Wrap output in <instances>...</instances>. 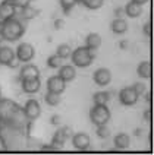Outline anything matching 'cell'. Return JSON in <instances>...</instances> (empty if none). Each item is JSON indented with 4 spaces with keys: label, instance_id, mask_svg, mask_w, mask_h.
<instances>
[{
    "label": "cell",
    "instance_id": "6da1fadb",
    "mask_svg": "<svg viewBox=\"0 0 154 155\" xmlns=\"http://www.w3.org/2000/svg\"><path fill=\"white\" fill-rule=\"evenodd\" d=\"M24 34H25V26L16 16L3 21V24L0 25V37H3L8 43L18 41Z\"/></svg>",
    "mask_w": 154,
    "mask_h": 155
},
{
    "label": "cell",
    "instance_id": "7a4b0ae2",
    "mask_svg": "<svg viewBox=\"0 0 154 155\" xmlns=\"http://www.w3.org/2000/svg\"><path fill=\"white\" fill-rule=\"evenodd\" d=\"M95 59V54L93 50H90L88 47H78L75 50H72V54H70V60H72V64L75 68H79V69H85L88 68Z\"/></svg>",
    "mask_w": 154,
    "mask_h": 155
},
{
    "label": "cell",
    "instance_id": "3957f363",
    "mask_svg": "<svg viewBox=\"0 0 154 155\" xmlns=\"http://www.w3.org/2000/svg\"><path fill=\"white\" fill-rule=\"evenodd\" d=\"M111 114L107 107V104H94L90 110V120L94 126H103L107 124L110 120Z\"/></svg>",
    "mask_w": 154,
    "mask_h": 155
},
{
    "label": "cell",
    "instance_id": "277c9868",
    "mask_svg": "<svg viewBox=\"0 0 154 155\" xmlns=\"http://www.w3.org/2000/svg\"><path fill=\"white\" fill-rule=\"evenodd\" d=\"M35 56V48L29 43H21L15 50V57L21 63H29Z\"/></svg>",
    "mask_w": 154,
    "mask_h": 155
},
{
    "label": "cell",
    "instance_id": "5b68a950",
    "mask_svg": "<svg viewBox=\"0 0 154 155\" xmlns=\"http://www.w3.org/2000/svg\"><path fill=\"white\" fill-rule=\"evenodd\" d=\"M119 101L122 105H125V107H132V105H135L138 103V100H139V95L135 92V89L132 88V86H125V88H122L119 91Z\"/></svg>",
    "mask_w": 154,
    "mask_h": 155
},
{
    "label": "cell",
    "instance_id": "8992f818",
    "mask_svg": "<svg viewBox=\"0 0 154 155\" xmlns=\"http://www.w3.org/2000/svg\"><path fill=\"white\" fill-rule=\"evenodd\" d=\"M72 145L77 151H81V152H85L90 149L91 147V139L90 136L84 133V132H79V133H75L72 135Z\"/></svg>",
    "mask_w": 154,
    "mask_h": 155
},
{
    "label": "cell",
    "instance_id": "52a82bcc",
    "mask_svg": "<svg viewBox=\"0 0 154 155\" xmlns=\"http://www.w3.org/2000/svg\"><path fill=\"white\" fill-rule=\"evenodd\" d=\"M24 114L28 120H37L41 114V107L37 100H28L24 105Z\"/></svg>",
    "mask_w": 154,
    "mask_h": 155
},
{
    "label": "cell",
    "instance_id": "ba28073f",
    "mask_svg": "<svg viewBox=\"0 0 154 155\" xmlns=\"http://www.w3.org/2000/svg\"><path fill=\"white\" fill-rule=\"evenodd\" d=\"M93 79H94L95 85L98 86H107L111 82V72L106 68H100L94 72L93 75Z\"/></svg>",
    "mask_w": 154,
    "mask_h": 155
},
{
    "label": "cell",
    "instance_id": "9c48e42d",
    "mask_svg": "<svg viewBox=\"0 0 154 155\" xmlns=\"http://www.w3.org/2000/svg\"><path fill=\"white\" fill-rule=\"evenodd\" d=\"M65 89H66V82L59 75H54V76L49 78V81H47V91L56 92V94H62Z\"/></svg>",
    "mask_w": 154,
    "mask_h": 155
},
{
    "label": "cell",
    "instance_id": "30bf717a",
    "mask_svg": "<svg viewBox=\"0 0 154 155\" xmlns=\"http://www.w3.org/2000/svg\"><path fill=\"white\" fill-rule=\"evenodd\" d=\"M21 86H22V91L25 94H37L41 88V82H40V78H34V79H25V81H21Z\"/></svg>",
    "mask_w": 154,
    "mask_h": 155
},
{
    "label": "cell",
    "instance_id": "8fae6325",
    "mask_svg": "<svg viewBox=\"0 0 154 155\" xmlns=\"http://www.w3.org/2000/svg\"><path fill=\"white\" fill-rule=\"evenodd\" d=\"M16 15V6L13 5L12 0H3L0 3V16L3 21H6L9 18H13Z\"/></svg>",
    "mask_w": 154,
    "mask_h": 155
},
{
    "label": "cell",
    "instance_id": "7c38bea8",
    "mask_svg": "<svg viewBox=\"0 0 154 155\" xmlns=\"http://www.w3.org/2000/svg\"><path fill=\"white\" fill-rule=\"evenodd\" d=\"M34 78H40V69L35 64H25L19 70V79L25 81V79H34Z\"/></svg>",
    "mask_w": 154,
    "mask_h": 155
},
{
    "label": "cell",
    "instance_id": "4fadbf2b",
    "mask_svg": "<svg viewBox=\"0 0 154 155\" xmlns=\"http://www.w3.org/2000/svg\"><path fill=\"white\" fill-rule=\"evenodd\" d=\"M59 76L68 84V82H72L75 76H77V70H75V66L72 64H65V66H60L59 68Z\"/></svg>",
    "mask_w": 154,
    "mask_h": 155
},
{
    "label": "cell",
    "instance_id": "5bb4252c",
    "mask_svg": "<svg viewBox=\"0 0 154 155\" xmlns=\"http://www.w3.org/2000/svg\"><path fill=\"white\" fill-rule=\"evenodd\" d=\"M38 13H40V10H37V9H34L33 6L26 5L24 8H16V15H15V16L19 15V16L22 18V19H25V21H31V19H34Z\"/></svg>",
    "mask_w": 154,
    "mask_h": 155
},
{
    "label": "cell",
    "instance_id": "9a60e30c",
    "mask_svg": "<svg viewBox=\"0 0 154 155\" xmlns=\"http://www.w3.org/2000/svg\"><path fill=\"white\" fill-rule=\"evenodd\" d=\"M101 43H103L101 37H100V34H97V32H91V34L87 35V38H85V47H88L93 51L98 50L101 47Z\"/></svg>",
    "mask_w": 154,
    "mask_h": 155
},
{
    "label": "cell",
    "instance_id": "2e32d148",
    "mask_svg": "<svg viewBox=\"0 0 154 155\" xmlns=\"http://www.w3.org/2000/svg\"><path fill=\"white\" fill-rule=\"evenodd\" d=\"M123 12H125V15L129 18H139L142 15V6L134 3V2H129L128 5H125Z\"/></svg>",
    "mask_w": 154,
    "mask_h": 155
},
{
    "label": "cell",
    "instance_id": "e0dca14e",
    "mask_svg": "<svg viewBox=\"0 0 154 155\" xmlns=\"http://www.w3.org/2000/svg\"><path fill=\"white\" fill-rule=\"evenodd\" d=\"M128 22L123 19V18H116V19H113V22H111V31H113V34L116 35H122L125 34L126 31H128Z\"/></svg>",
    "mask_w": 154,
    "mask_h": 155
},
{
    "label": "cell",
    "instance_id": "ac0fdd59",
    "mask_svg": "<svg viewBox=\"0 0 154 155\" xmlns=\"http://www.w3.org/2000/svg\"><path fill=\"white\" fill-rule=\"evenodd\" d=\"M13 59H15V50H12L9 45L0 47V64L8 66Z\"/></svg>",
    "mask_w": 154,
    "mask_h": 155
},
{
    "label": "cell",
    "instance_id": "d6986e66",
    "mask_svg": "<svg viewBox=\"0 0 154 155\" xmlns=\"http://www.w3.org/2000/svg\"><path fill=\"white\" fill-rule=\"evenodd\" d=\"M115 147L120 149V151H125V149H128L129 145H131V138H129V135L126 133H118L116 136H115Z\"/></svg>",
    "mask_w": 154,
    "mask_h": 155
},
{
    "label": "cell",
    "instance_id": "ffe728a7",
    "mask_svg": "<svg viewBox=\"0 0 154 155\" xmlns=\"http://www.w3.org/2000/svg\"><path fill=\"white\" fill-rule=\"evenodd\" d=\"M66 140H68L66 135L63 133V130L62 129H59L54 135H53V139H51V147L54 148V151H56V149H60V148L66 143Z\"/></svg>",
    "mask_w": 154,
    "mask_h": 155
},
{
    "label": "cell",
    "instance_id": "44dd1931",
    "mask_svg": "<svg viewBox=\"0 0 154 155\" xmlns=\"http://www.w3.org/2000/svg\"><path fill=\"white\" fill-rule=\"evenodd\" d=\"M137 75L142 79H148L151 76V64L150 61H141L137 68Z\"/></svg>",
    "mask_w": 154,
    "mask_h": 155
},
{
    "label": "cell",
    "instance_id": "7402d4cb",
    "mask_svg": "<svg viewBox=\"0 0 154 155\" xmlns=\"http://www.w3.org/2000/svg\"><path fill=\"white\" fill-rule=\"evenodd\" d=\"M56 54L59 56L62 60H66L70 57V54H72V47L69 45V44H60L59 47H57V50H56Z\"/></svg>",
    "mask_w": 154,
    "mask_h": 155
},
{
    "label": "cell",
    "instance_id": "603a6c76",
    "mask_svg": "<svg viewBox=\"0 0 154 155\" xmlns=\"http://www.w3.org/2000/svg\"><path fill=\"white\" fill-rule=\"evenodd\" d=\"M109 101H110V92H107V91H98L93 95L94 104H107Z\"/></svg>",
    "mask_w": 154,
    "mask_h": 155
},
{
    "label": "cell",
    "instance_id": "cb8c5ba5",
    "mask_svg": "<svg viewBox=\"0 0 154 155\" xmlns=\"http://www.w3.org/2000/svg\"><path fill=\"white\" fill-rule=\"evenodd\" d=\"M44 101L46 104H49L50 107H56V105H59L60 104V94H56V92H47V94L44 95Z\"/></svg>",
    "mask_w": 154,
    "mask_h": 155
},
{
    "label": "cell",
    "instance_id": "d4e9b609",
    "mask_svg": "<svg viewBox=\"0 0 154 155\" xmlns=\"http://www.w3.org/2000/svg\"><path fill=\"white\" fill-rule=\"evenodd\" d=\"M62 64H63V60L60 59L57 54H53V56H50V57L47 59V66H49L50 69H59Z\"/></svg>",
    "mask_w": 154,
    "mask_h": 155
},
{
    "label": "cell",
    "instance_id": "484cf974",
    "mask_svg": "<svg viewBox=\"0 0 154 155\" xmlns=\"http://www.w3.org/2000/svg\"><path fill=\"white\" fill-rule=\"evenodd\" d=\"M59 3H60V6H62V9H63V13L69 15L72 12L74 6L77 5V0H59Z\"/></svg>",
    "mask_w": 154,
    "mask_h": 155
},
{
    "label": "cell",
    "instance_id": "4316f807",
    "mask_svg": "<svg viewBox=\"0 0 154 155\" xmlns=\"http://www.w3.org/2000/svg\"><path fill=\"white\" fill-rule=\"evenodd\" d=\"M104 3V0H82V5L90 10H97L100 9Z\"/></svg>",
    "mask_w": 154,
    "mask_h": 155
},
{
    "label": "cell",
    "instance_id": "83f0119b",
    "mask_svg": "<svg viewBox=\"0 0 154 155\" xmlns=\"http://www.w3.org/2000/svg\"><path fill=\"white\" fill-rule=\"evenodd\" d=\"M95 135L100 139H107L110 136V129L107 127V124H103V126H97V130H95Z\"/></svg>",
    "mask_w": 154,
    "mask_h": 155
},
{
    "label": "cell",
    "instance_id": "f1b7e54d",
    "mask_svg": "<svg viewBox=\"0 0 154 155\" xmlns=\"http://www.w3.org/2000/svg\"><path fill=\"white\" fill-rule=\"evenodd\" d=\"M132 88L135 89V92H137L139 97H141V95H144L147 92V86H145V84H142V82H141V84L137 82L135 85H132Z\"/></svg>",
    "mask_w": 154,
    "mask_h": 155
},
{
    "label": "cell",
    "instance_id": "f546056e",
    "mask_svg": "<svg viewBox=\"0 0 154 155\" xmlns=\"http://www.w3.org/2000/svg\"><path fill=\"white\" fill-rule=\"evenodd\" d=\"M53 26H54V29H57V31H59V29H62V28L65 26V21H63L62 18H57V19L53 22Z\"/></svg>",
    "mask_w": 154,
    "mask_h": 155
},
{
    "label": "cell",
    "instance_id": "4dcf8cb0",
    "mask_svg": "<svg viewBox=\"0 0 154 155\" xmlns=\"http://www.w3.org/2000/svg\"><path fill=\"white\" fill-rule=\"evenodd\" d=\"M12 2H13V5H15L16 8H24L26 5H29L31 0H12Z\"/></svg>",
    "mask_w": 154,
    "mask_h": 155
},
{
    "label": "cell",
    "instance_id": "1f68e13d",
    "mask_svg": "<svg viewBox=\"0 0 154 155\" xmlns=\"http://www.w3.org/2000/svg\"><path fill=\"white\" fill-rule=\"evenodd\" d=\"M60 121H62V119H60V116H57V114H54V116H51L50 119V124L51 126H59Z\"/></svg>",
    "mask_w": 154,
    "mask_h": 155
},
{
    "label": "cell",
    "instance_id": "d6a6232c",
    "mask_svg": "<svg viewBox=\"0 0 154 155\" xmlns=\"http://www.w3.org/2000/svg\"><path fill=\"white\" fill-rule=\"evenodd\" d=\"M150 28H151V26H150L148 22L142 26V32H144V35H147V37H150V34H151V29H150Z\"/></svg>",
    "mask_w": 154,
    "mask_h": 155
},
{
    "label": "cell",
    "instance_id": "836d02e7",
    "mask_svg": "<svg viewBox=\"0 0 154 155\" xmlns=\"http://www.w3.org/2000/svg\"><path fill=\"white\" fill-rule=\"evenodd\" d=\"M62 130H63V133H65V135H66V138H72V135H74V133H72V129H70V127H68V126H65V127H62Z\"/></svg>",
    "mask_w": 154,
    "mask_h": 155
},
{
    "label": "cell",
    "instance_id": "e575fe53",
    "mask_svg": "<svg viewBox=\"0 0 154 155\" xmlns=\"http://www.w3.org/2000/svg\"><path fill=\"white\" fill-rule=\"evenodd\" d=\"M125 12H123V8H116L115 9V15L118 18H122V15H123Z\"/></svg>",
    "mask_w": 154,
    "mask_h": 155
},
{
    "label": "cell",
    "instance_id": "d590c367",
    "mask_svg": "<svg viewBox=\"0 0 154 155\" xmlns=\"http://www.w3.org/2000/svg\"><path fill=\"white\" fill-rule=\"evenodd\" d=\"M41 151H43V152H53L54 148L51 147V145H44V147L41 148Z\"/></svg>",
    "mask_w": 154,
    "mask_h": 155
},
{
    "label": "cell",
    "instance_id": "8d00e7d4",
    "mask_svg": "<svg viewBox=\"0 0 154 155\" xmlns=\"http://www.w3.org/2000/svg\"><path fill=\"white\" fill-rule=\"evenodd\" d=\"M144 119H145V121H150V119H151V110H145Z\"/></svg>",
    "mask_w": 154,
    "mask_h": 155
},
{
    "label": "cell",
    "instance_id": "74e56055",
    "mask_svg": "<svg viewBox=\"0 0 154 155\" xmlns=\"http://www.w3.org/2000/svg\"><path fill=\"white\" fill-rule=\"evenodd\" d=\"M131 2H134V3H137V5H141V6H142V5H145L148 0H131Z\"/></svg>",
    "mask_w": 154,
    "mask_h": 155
},
{
    "label": "cell",
    "instance_id": "f35d334b",
    "mask_svg": "<svg viewBox=\"0 0 154 155\" xmlns=\"http://www.w3.org/2000/svg\"><path fill=\"white\" fill-rule=\"evenodd\" d=\"M128 45H129V44H128V41H126V40H123V41L120 43V48H126Z\"/></svg>",
    "mask_w": 154,
    "mask_h": 155
},
{
    "label": "cell",
    "instance_id": "ab89813d",
    "mask_svg": "<svg viewBox=\"0 0 154 155\" xmlns=\"http://www.w3.org/2000/svg\"><path fill=\"white\" fill-rule=\"evenodd\" d=\"M6 43H8V41H6L3 37H0V47H5V45H6Z\"/></svg>",
    "mask_w": 154,
    "mask_h": 155
},
{
    "label": "cell",
    "instance_id": "60d3db41",
    "mask_svg": "<svg viewBox=\"0 0 154 155\" xmlns=\"http://www.w3.org/2000/svg\"><path fill=\"white\" fill-rule=\"evenodd\" d=\"M145 101L147 103H150V101H151V95L150 94H145Z\"/></svg>",
    "mask_w": 154,
    "mask_h": 155
},
{
    "label": "cell",
    "instance_id": "b9f144b4",
    "mask_svg": "<svg viewBox=\"0 0 154 155\" xmlns=\"http://www.w3.org/2000/svg\"><path fill=\"white\" fill-rule=\"evenodd\" d=\"M141 133H142V130H141V129H137V130H135V135H137V136H141Z\"/></svg>",
    "mask_w": 154,
    "mask_h": 155
},
{
    "label": "cell",
    "instance_id": "7bdbcfd3",
    "mask_svg": "<svg viewBox=\"0 0 154 155\" xmlns=\"http://www.w3.org/2000/svg\"><path fill=\"white\" fill-rule=\"evenodd\" d=\"M2 24H3V19H2V16H0V25H2Z\"/></svg>",
    "mask_w": 154,
    "mask_h": 155
},
{
    "label": "cell",
    "instance_id": "ee69618b",
    "mask_svg": "<svg viewBox=\"0 0 154 155\" xmlns=\"http://www.w3.org/2000/svg\"><path fill=\"white\" fill-rule=\"evenodd\" d=\"M77 3H82V0H77Z\"/></svg>",
    "mask_w": 154,
    "mask_h": 155
},
{
    "label": "cell",
    "instance_id": "f6af8a7d",
    "mask_svg": "<svg viewBox=\"0 0 154 155\" xmlns=\"http://www.w3.org/2000/svg\"><path fill=\"white\" fill-rule=\"evenodd\" d=\"M0 100H2V89H0Z\"/></svg>",
    "mask_w": 154,
    "mask_h": 155
}]
</instances>
